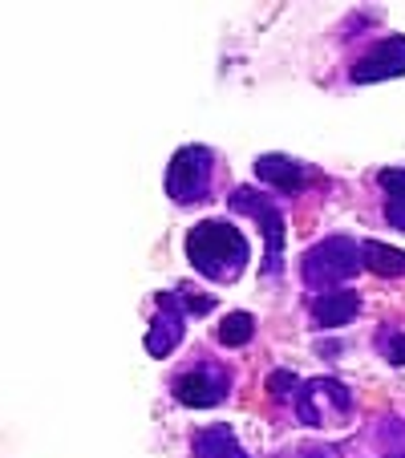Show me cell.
Segmentation results:
<instances>
[{
	"instance_id": "obj_15",
	"label": "cell",
	"mask_w": 405,
	"mask_h": 458,
	"mask_svg": "<svg viewBox=\"0 0 405 458\" xmlns=\"http://www.w3.org/2000/svg\"><path fill=\"white\" fill-rule=\"evenodd\" d=\"M267 394H272L276 402H292V394H300V381H296V373L276 369L272 377H267Z\"/></svg>"
},
{
	"instance_id": "obj_2",
	"label": "cell",
	"mask_w": 405,
	"mask_h": 458,
	"mask_svg": "<svg viewBox=\"0 0 405 458\" xmlns=\"http://www.w3.org/2000/svg\"><path fill=\"white\" fill-rule=\"evenodd\" d=\"M300 272H304V284L308 288H328V293H336L345 280H353L357 272H361V248H357L349 235H328L316 248L304 251Z\"/></svg>"
},
{
	"instance_id": "obj_12",
	"label": "cell",
	"mask_w": 405,
	"mask_h": 458,
	"mask_svg": "<svg viewBox=\"0 0 405 458\" xmlns=\"http://www.w3.org/2000/svg\"><path fill=\"white\" fill-rule=\"evenodd\" d=\"M377 182H381V191H385V219H389V227L405 232V171L389 166V171L377 174Z\"/></svg>"
},
{
	"instance_id": "obj_14",
	"label": "cell",
	"mask_w": 405,
	"mask_h": 458,
	"mask_svg": "<svg viewBox=\"0 0 405 458\" xmlns=\"http://www.w3.org/2000/svg\"><path fill=\"white\" fill-rule=\"evenodd\" d=\"M251 333H256V317L251 312H232V317L219 320V345H227V349L248 345Z\"/></svg>"
},
{
	"instance_id": "obj_7",
	"label": "cell",
	"mask_w": 405,
	"mask_h": 458,
	"mask_svg": "<svg viewBox=\"0 0 405 458\" xmlns=\"http://www.w3.org/2000/svg\"><path fill=\"white\" fill-rule=\"evenodd\" d=\"M227 373L224 369H190L174 381V398L190 410H203V406H219L227 398Z\"/></svg>"
},
{
	"instance_id": "obj_1",
	"label": "cell",
	"mask_w": 405,
	"mask_h": 458,
	"mask_svg": "<svg viewBox=\"0 0 405 458\" xmlns=\"http://www.w3.org/2000/svg\"><path fill=\"white\" fill-rule=\"evenodd\" d=\"M187 259L195 264V272L219 280V284H232L240 280V272L248 268L251 259V243L227 219H207V224L190 227L187 235Z\"/></svg>"
},
{
	"instance_id": "obj_11",
	"label": "cell",
	"mask_w": 405,
	"mask_h": 458,
	"mask_svg": "<svg viewBox=\"0 0 405 458\" xmlns=\"http://www.w3.org/2000/svg\"><path fill=\"white\" fill-rule=\"evenodd\" d=\"M195 458H248V450L240 446L232 426H207V430L195 434V446H190Z\"/></svg>"
},
{
	"instance_id": "obj_8",
	"label": "cell",
	"mask_w": 405,
	"mask_h": 458,
	"mask_svg": "<svg viewBox=\"0 0 405 458\" xmlns=\"http://www.w3.org/2000/svg\"><path fill=\"white\" fill-rule=\"evenodd\" d=\"M182 341V309L171 293L158 296V317L150 320L147 333V353L150 357H171V349Z\"/></svg>"
},
{
	"instance_id": "obj_17",
	"label": "cell",
	"mask_w": 405,
	"mask_h": 458,
	"mask_svg": "<svg viewBox=\"0 0 405 458\" xmlns=\"http://www.w3.org/2000/svg\"><path fill=\"white\" fill-rule=\"evenodd\" d=\"M393 458H405V454H393Z\"/></svg>"
},
{
	"instance_id": "obj_16",
	"label": "cell",
	"mask_w": 405,
	"mask_h": 458,
	"mask_svg": "<svg viewBox=\"0 0 405 458\" xmlns=\"http://www.w3.org/2000/svg\"><path fill=\"white\" fill-rule=\"evenodd\" d=\"M381 353L389 365H405V333H385L381 337Z\"/></svg>"
},
{
	"instance_id": "obj_9",
	"label": "cell",
	"mask_w": 405,
	"mask_h": 458,
	"mask_svg": "<svg viewBox=\"0 0 405 458\" xmlns=\"http://www.w3.org/2000/svg\"><path fill=\"white\" fill-rule=\"evenodd\" d=\"M256 174L264 182H272L276 191H284V195L304 191V187H308V179H312L308 166L292 163V158H284V155H259L256 158Z\"/></svg>"
},
{
	"instance_id": "obj_10",
	"label": "cell",
	"mask_w": 405,
	"mask_h": 458,
	"mask_svg": "<svg viewBox=\"0 0 405 458\" xmlns=\"http://www.w3.org/2000/svg\"><path fill=\"white\" fill-rule=\"evenodd\" d=\"M357 312H361V296L349 293V288H336V293H325L312 301V317H316V325H325V329H341Z\"/></svg>"
},
{
	"instance_id": "obj_13",
	"label": "cell",
	"mask_w": 405,
	"mask_h": 458,
	"mask_svg": "<svg viewBox=\"0 0 405 458\" xmlns=\"http://www.w3.org/2000/svg\"><path fill=\"white\" fill-rule=\"evenodd\" d=\"M361 264L369 272H377V276H405V251L389 248V243H365Z\"/></svg>"
},
{
	"instance_id": "obj_4",
	"label": "cell",
	"mask_w": 405,
	"mask_h": 458,
	"mask_svg": "<svg viewBox=\"0 0 405 458\" xmlns=\"http://www.w3.org/2000/svg\"><path fill=\"white\" fill-rule=\"evenodd\" d=\"M211 174H215V155L207 147H182L166 171V195L174 203H198L211 191Z\"/></svg>"
},
{
	"instance_id": "obj_3",
	"label": "cell",
	"mask_w": 405,
	"mask_h": 458,
	"mask_svg": "<svg viewBox=\"0 0 405 458\" xmlns=\"http://www.w3.org/2000/svg\"><path fill=\"white\" fill-rule=\"evenodd\" d=\"M232 211L251 216L259 224V232H264V276H280V268H284V216H280L276 199L259 195L256 187H235Z\"/></svg>"
},
{
	"instance_id": "obj_6",
	"label": "cell",
	"mask_w": 405,
	"mask_h": 458,
	"mask_svg": "<svg viewBox=\"0 0 405 458\" xmlns=\"http://www.w3.org/2000/svg\"><path fill=\"white\" fill-rule=\"evenodd\" d=\"M405 73V37H385L381 45H373V53H365L353 65V81L369 86V81H389Z\"/></svg>"
},
{
	"instance_id": "obj_5",
	"label": "cell",
	"mask_w": 405,
	"mask_h": 458,
	"mask_svg": "<svg viewBox=\"0 0 405 458\" xmlns=\"http://www.w3.org/2000/svg\"><path fill=\"white\" fill-rule=\"evenodd\" d=\"M325 402L341 418L353 410V402H349V389L341 386V381L316 377V381H308V386H300V394H296V418H300L304 426H312V430H316V426H325V410H320Z\"/></svg>"
}]
</instances>
